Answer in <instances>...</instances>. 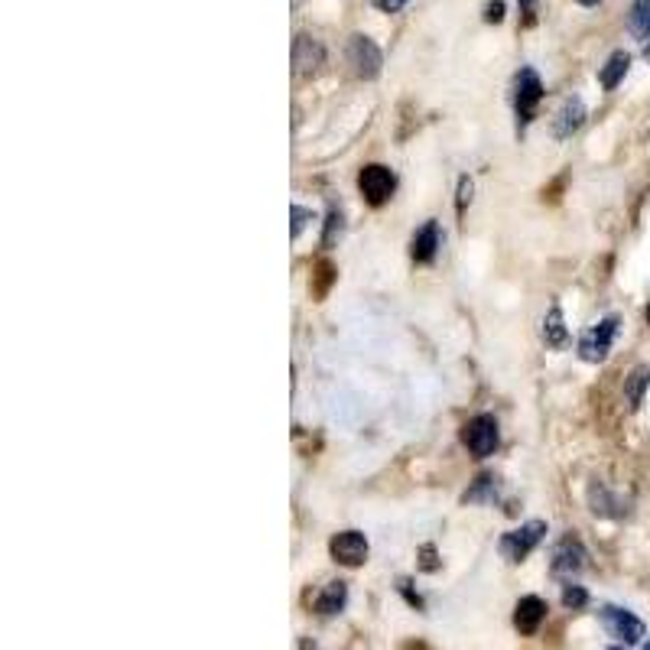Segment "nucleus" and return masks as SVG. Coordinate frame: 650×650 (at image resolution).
Listing matches in <instances>:
<instances>
[{"label": "nucleus", "instance_id": "nucleus-13", "mask_svg": "<svg viewBox=\"0 0 650 650\" xmlns=\"http://www.w3.org/2000/svg\"><path fill=\"white\" fill-rule=\"evenodd\" d=\"M439 251V225L436 221H426V225L413 234V244H410V254L416 264H429Z\"/></svg>", "mask_w": 650, "mask_h": 650}, {"label": "nucleus", "instance_id": "nucleus-6", "mask_svg": "<svg viewBox=\"0 0 650 650\" xmlns=\"http://www.w3.org/2000/svg\"><path fill=\"white\" fill-rule=\"evenodd\" d=\"M348 65L358 78H377L384 59H381V49L374 46V39L361 36V33L351 36L348 39Z\"/></svg>", "mask_w": 650, "mask_h": 650}, {"label": "nucleus", "instance_id": "nucleus-16", "mask_svg": "<svg viewBox=\"0 0 650 650\" xmlns=\"http://www.w3.org/2000/svg\"><path fill=\"white\" fill-rule=\"evenodd\" d=\"M345 598H348L345 582H329V589L316 598V611L319 615H335V611L345 608Z\"/></svg>", "mask_w": 650, "mask_h": 650}, {"label": "nucleus", "instance_id": "nucleus-2", "mask_svg": "<svg viewBox=\"0 0 650 650\" xmlns=\"http://www.w3.org/2000/svg\"><path fill=\"white\" fill-rule=\"evenodd\" d=\"M462 442L468 446V452L478 455V459H488V455L498 449V420L488 413L472 416L462 429Z\"/></svg>", "mask_w": 650, "mask_h": 650}, {"label": "nucleus", "instance_id": "nucleus-24", "mask_svg": "<svg viewBox=\"0 0 650 650\" xmlns=\"http://www.w3.org/2000/svg\"><path fill=\"white\" fill-rule=\"evenodd\" d=\"M520 13H524V23L537 20V0H520Z\"/></svg>", "mask_w": 650, "mask_h": 650}, {"label": "nucleus", "instance_id": "nucleus-22", "mask_svg": "<svg viewBox=\"0 0 650 650\" xmlns=\"http://www.w3.org/2000/svg\"><path fill=\"white\" fill-rule=\"evenodd\" d=\"M485 20H488V23H501V20H504V0H494V4H488Z\"/></svg>", "mask_w": 650, "mask_h": 650}, {"label": "nucleus", "instance_id": "nucleus-26", "mask_svg": "<svg viewBox=\"0 0 650 650\" xmlns=\"http://www.w3.org/2000/svg\"><path fill=\"white\" fill-rule=\"evenodd\" d=\"M579 4H582V7H595V4H598V0H579Z\"/></svg>", "mask_w": 650, "mask_h": 650}, {"label": "nucleus", "instance_id": "nucleus-14", "mask_svg": "<svg viewBox=\"0 0 650 650\" xmlns=\"http://www.w3.org/2000/svg\"><path fill=\"white\" fill-rule=\"evenodd\" d=\"M628 69H631V56H628V52H624V49L611 52V59L602 65V72H598V82H602L605 91L618 88V85H621V78L628 75Z\"/></svg>", "mask_w": 650, "mask_h": 650}, {"label": "nucleus", "instance_id": "nucleus-18", "mask_svg": "<svg viewBox=\"0 0 650 650\" xmlns=\"http://www.w3.org/2000/svg\"><path fill=\"white\" fill-rule=\"evenodd\" d=\"M628 30H631L634 39H647L650 36V0H634V4H631Z\"/></svg>", "mask_w": 650, "mask_h": 650}, {"label": "nucleus", "instance_id": "nucleus-27", "mask_svg": "<svg viewBox=\"0 0 650 650\" xmlns=\"http://www.w3.org/2000/svg\"><path fill=\"white\" fill-rule=\"evenodd\" d=\"M644 56H647V62H650V43H647V49H644Z\"/></svg>", "mask_w": 650, "mask_h": 650}, {"label": "nucleus", "instance_id": "nucleus-10", "mask_svg": "<svg viewBox=\"0 0 650 650\" xmlns=\"http://www.w3.org/2000/svg\"><path fill=\"white\" fill-rule=\"evenodd\" d=\"M546 618V602L537 595H524L517 602V611H514V624H517V631L520 634H537L540 631V624Z\"/></svg>", "mask_w": 650, "mask_h": 650}, {"label": "nucleus", "instance_id": "nucleus-20", "mask_svg": "<svg viewBox=\"0 0 650 650\" xmlns=\"http://www.w3.org/2000/svg\"><path fill=\"white\" fill-rule=\"evenodd\" d=\"M585 602H589V592H585L582 585H566V592H563L566 608H582Z\"/></svg>", "mask_w": 650, "mask_h": 650}, {"label": "nucleus", "instance_id": "nucleus-19", "mask_svg": "<svg viewBox=\"0 0 650 650\" xmlns=\"http://www.w3.org/2000/svg\"><path fill=\"white\" fill-rule=\"evenodd\" d=\"M342 228H345V225H342V212H338V208H332V212H329V221H325L322 244H325V247H332L338 238H342Z\"/></svg>", "mask_w": 650, "mask_h": 650}, {"label": "nucleus", "instance_id": "nucleus-9", "mask_svg": "<svg viewBox=\"0 0 650 650\" xmlns=\"http://www.w3.org/2000/svg\"><path fill=\"white\" fill-rule=\"evenodd\" d=\"M585 566V550H582V543L579 540H563L556 546V553H553V576L559 579H572V576H579Z\"/></svg>", "mask_w": 650, "mask_h": 650}, {"label": "nucleus", "instance_id": "nucleus-21", "mask_svg": "<svg viewBox=\"0 0 650 650\" xmlns=\"http://www.w3.org/2000/svg\"><path fill=\"white\" fill-rule=\"evenodd\" d=\"M290 215H293V238H299V231H303V225L312 218V212H309V208L293 205V208H290Z\"/></svg>", "mask_w": 650, "mask_h": 650}, {"label": "nucleus", "instance_id": "nucleus-8", "mask_svg": "<svg viewBox=\"0 0 650 650\" xmlns=\"http://www.w3.org/2000/svg\"><path fill=\"white\" fill-rule=\"evenodd\" d=\"M602 621H605L608 634L618 637V641H624V644H637L644 637V621L634 618L631 611H624V608L605 605L602 608Z\"/></svg>", "mask_w": 650, "mask_h": 650}, {"label": "nucleus", "instance_id": "nucleus-29", "mask_svg": "<svg viewBox=\"0 0 650 650\" xmlns=\"http://www.w3.org/2000/svg\"><path fill=\"white\" fill-rule=\"evenodd\" d=\"M644 650H650V644H647V647H644Z\"/></svg>", "mask_w": 650, "mask_h": 650}, {"label": "nucleus", "instance_id": "nucleus-3", "mask_svg": "<svg viewBox=\"0 0 650 650\" xmlns=\"http://www.w3.org/2000/svg\"><path fill=\"white\" fill-rule=\"evenodd\" d=\"M543 533H546L543 520H530V524L517 527V530H511V533H504V537H501V553H504V559H507V563H524L533 546L543 540Z\"/></svg>", "mask_w": 650, "mask_h": 650}, {"label": "nucleus", "instance_id": "nucleus-1", "mask_svg": "<svg viewBox=\"0 0 650 650\" xmlns=\"http://www.w3.org/2000/svg\"><path fill=\"white\" fill-rule=\"evenodd\" d=\"M543 98V85H540V75L533 69H520L517 72V82H514V111H517V130H524L533 114H537V104Z\"/></svg>", "mask_w": 650, "mask_h": 650}, {"label": "nucleus", "instance_id": "nucleus-11", "mask_svg": "<svg viewBox=\"0 0 650 650\" xmlns=\"http://www.w3.org/2000/svg\"><path fill=\"white\" fill-rule=\"evenodd\" d=\"M325 62V49L316 43L312 36H296L293 43V65L299 75H312L319 72V65Z\"/></svg>", "mask_w": 650, "mask_h": 650}, {"label": "nucleus", "instance_id": "nucleus-25", "mask_svg": "<svg viewBox=\"0 0 650 650\" xmlns=\"http://www.w3.org/2000/svg\"><path fill=\"white\" fill-rule=\"evenodd\" d=\"M374 4L381 7L384 13H397V10H400L403 4H407V0H374Z\"/></svg>", "mask_w": 650, "mask_h": 650}, {"label": "nucleus", "instance_id": "nucleus-28", "mask_svg": "<svg viewBox=\"0 0 650 650\" xmlns=\"http://www.w3.org/2000/svg\"><path fill=\"white\" fill-rule=\"evenodd\" d=\"M608 650H618V647H608Z\"/></svg>", "mask_w": 650, "mask_h": 650}, {"label": "nucleus", "instance_id": "nucleus-17", "mask_svg": "<svg viewBox=\"0 0 650 650\" xmlns=\"http://www.w3.org/2000/svg\"><path fill=\"white\" fill-rule=\"evenodd\" d=\"M647 387H650V368H634L628 381H624V397H628V407L631 410L641 407Z\"/></svg>", "mask_w": 650, "mask_h": 650}, {"label": "nucleus", "instance_id": "nucleus-23", "mask_svg": "<svg viewBox=\"0 0 650 650\" xmlns=\"http://www.w3.org/2000/svg\"><path fill=\"white\" fill-rule=\"evenodd\" d=\"M468 202H472V179L465 176V179L459 182V212H462Z\"/></svg>", "mask_w": 650, "mask_h": 650}, {"label": "nucleus", "instance_id": "nucleus-7", "mask_svg": "<svg viewBox=\"0 0 650 650\" xmlns=\"http://www.w3.org/2000/svg\"><path fill=\"white\" fill-rule=\"evenodd\" d=\"M329 550L335 556V563L355 569V566L364 563V559H368V537H364V533H358V530L335 533L332 543H329Z\"/></svg>", "mask_w": 650, "mask_h": 650}, {"label": "nucleus", "instance_id": "nucleus-5", "mask_svg": "<svg viewBox=\"0 0 650 650\" xmlns=\"http://www.w3.org/2000/svg\"><path fill=\"white\" fill-rule=\"evenodd\" d=\"M615 335H618V316L602 319L595 329H589L579 338V358L589 361V364L605 361L608 351H611V342H615Z\"/></svg>", "mask_w": 650, "mask_h": 650}, {"label": "nucleus", "instance_id": "nucleus-4", "mask_svg": "<svg viewBox=\"0 0 650 650\" xmlns=\"http://www.w3.org/2000/svg\"><path fill=\"white\" fill-rule=\"evenodd\" d=\"M358 189H361V195L368 199V205H384L390 195H394V189H397V176L390 173L387 166H381V163H371V166H364L361 173H358Z\"/></svg>", "mask_w": 650, "mask_h": 650}, {"label": "nucleus", "instance_id": "nucleus-12", "mask_svg": "<svg viewBox=\"0 0 650 650\" xmlns=\"http://www.w3.org/2000/svg\"><path fill=\"white\" fill-rule=\"evenodd\" d=\"M582 121H585V104H582V98H569L563 108H559V114H556L553 134H556L559 140H566V137H572V134H576V130L582 127Z\"/></svg>", "mask_w": 650, "mask_h": 650}, {"label": "nucleus", "instance_id": "nucleus-15", "mask_svg": "<svg viewBox=\"0 0 650 650\" xmlns=\"http://www.w3.org/2000/svg\"><path fill=\"white\" fill-rule=\"evenodd\" d=\"M543 342L550 345V348H566V342H569V332H566V325H563V312H559V306H553L550 312H546V319H543Z\"/></svg>", "mask_w": 650, "mask_h": 650}]
</instances>
